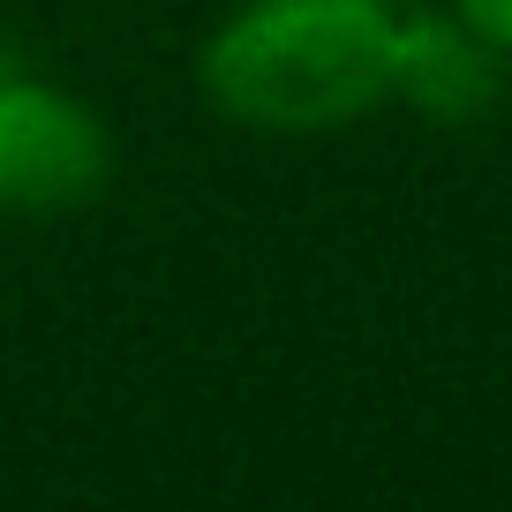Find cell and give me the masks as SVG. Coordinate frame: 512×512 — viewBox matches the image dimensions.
I'll list each match as a JSON object with an SVG mask.
<instances>
[{"label": "cell", "instance_id": "6da1fadb", "mask_svg": "<svg viewBox=\"0 0 512 512\" xmlns=\"http://www.w3.org/2000/svg\"><path fill=\"white\" fill-rule=\"evenodd\" d=\"M392 8L369 0H249L204 46L196 83L226 121L339 128L392 98Z\"/></svg>", "mask_w": 512, "mask_h": 512}, {"label": "cell", "instance_id": "7a4b0ae2", "mask_svg": "<svg viewBox=\"0 0 512 512\" xmlns=\"http://www.w3.org/2000/svg\"><path fill=\"white\" fill-rule=\"evenodd\" d=\"M113 181L91 106L31 76H0V219H68Z\"/></svg>", "mask_w": 512, "mask_h": 512}, {"label": "cell", "instance_id": "3957f363", "mask_svg": "<svg viewBox=\"0 0 512 512\" xmlns=\"http://www.w3.org/2000/svg\"><path fill=\"white\" fill-rule=\"evenodd\" d=\"M505 46L475 38L460 16H407L392 31V91L430 121H482L505 98Z\"/></svg>", "mask_w": 512, "mask_h": 512}, {"label": "cell", "instance_id": "5b68a950", "mask_svg": "<svg viewBox=\"0 0 512 512\" xmlns=\"http://www.w3.org/2000/svg\"><path fill=\"white\" fill-rule=\"evenodd\" d=\"M369 8H392V0H369Z\"/></svg>", "mask_w": 512, "mask_h": 512}, {"label": "cell", "instance_id": "277c9868", "mask_svg": "<svg viewBox=\"0 0 512 512\" xmlns=\"http://www.w3.org/2000/svg\"><path fill=\"white\" fill-rule=\"evenodd\" d=\"M452 16H460L475 38H490V46L512 53V0H452Z\"/></svg>", "mask_w": 512, "mask_h": 512}]
</instances>
